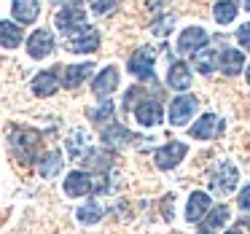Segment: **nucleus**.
Here are the masks:
<instances>
[{
    "instance_id": "f257e3e1",
    "label": "nucleus",
    "mask_w": 250,
    "mask_h": 234,
    "mask_svg": "<svg viewBox=\"0 0 250 234\" xmlns=\"http://www.w3.org/2000/svg\"><path fill=\"white\" fill-rule=\"evenodd\" d=\"M54 22L67 38H73V35H78L83 27H89L86 24V6H83L81 0H73V3H67V6L57 14Z\"/></svg>"
},
{
    "instance_id": "f03ea898",
    "label": "nucleus",
    "mask_w": 250,
    "mask_h": 234,
    "mask_svg": "<svg viewBox=\"0 0 250 234\" xmlns=\"http://www.w3.org/2000/svg\"><path fill=\"white\" fill-rule=\"evenodd\" d=\"M237 183H239V170L231 162H218L212 175H210V189L218 196H226L237 189Z\"/></svg>"
},
{
    "instance_id": "7ed1b4c3",
    "label": "nucleus",
    "mask_w": 250,
    "mask_h": 234,
    "mask_svg": "<svg viewBox=\"0 0 250 234\" xmlns=\"http://www.w3.org/2000/svg\"><path fill=\"white\" fill-rule=\"evenodd\" d=\"M153 62H156V51L151 49V46H143V49H137L135 54L129 57V62H126V67H129V73L135 78H140V81H153Z\"/></svg>"
},
{
    "instance_id": "20e7f679",
    "label": "nucleus",
    "mask_w": 250,
    "mask_h": 234,
    "mask_svg": "<svg viewBox=\"0 0 250 234\" xmlns=\"http://www.w3.org/2000/svg\"><path fill=\"white\" fill-rule=\"evenodd\" d=\"M27 54L33 60H43V57H51L54 54V33L46 27H38L30 33L27 38Z\"/></svg>"
},
{
    "instance_id": "39448f33",
    "label": "nucleus",
    "mask_w": 250,
    "mask_h": 234,
    "mask_svg": "<svg viewBox=\"0 0 250 234\" xmlns=\"http://www.w3.org/2000/svg\"><path fill=\"white\" fill-rule=\"evenodd\" d=\"M196 108H199V100L191 97V94L175 97L172 105H169V124H172V127H186V124H188V119H194Z\"/></svg>"
},
{
    "instance_id": "423d86ee",
    "label": "nucleus",
    "mask_w": 250,
    "mask_h": 234,
    "mask_svg": "<svg viewBox=\"0 0 250 234\" xmlns=\"http://www.w3.org/2000/svg\"><path fill=\"white\" fill-rule=\"evenodd\" d=\"M62 189H65L67 196H86V194H94V191H97V180L89 172H83V170H73L65 178Z\"/></svg>"
},
{
    "instance_id": "0eeeda50",
    "label": "nucleus",
    "mask_w": 250,
    "mask_h": 234,
    "mask_svg": "<svg viewBox=\"0 0 250 234\" xmlns=\"http://www.w3.org/2000/svg\"><path fill=\"white\" fill-rule=\"evenodd\" d=\"M188 153V146L186 143H167V146L156 148V153H153V162H156L159 170H172L178 167L180 162H183V156Z\"/></svg>"
},
{
    "instance_id": "6e6552de",
    "label": "nucleus",
    "mask_w": 250,
    "mask_h": 234,
    "mask_svg": "<svg viewBox=\"0 0 250 234\" xmlns=\"http://www.w3.org/2000/svg\"><path fill=\"white\" fill-rule=\"evenodd\" d=\"M67 51H73V54H92V51L100 49V33L94 27H83L78 35H73V38H67Z\"/></svg>"
},
{
    "instance_id": "1a4fd4ad",
    "label": "nucleus",
    "mask_w": 250,
    "mask_h": 234,
    "mask_svg": "<svg viewBox=\"0 0 250 234\" xmlns=\"http://www.w3.org/2000/svg\"><path fill=\"white\" fill-rule=\"evenodd\" d=\"M221 132H223V119H221V116L205 113V116H202V119L188 129V135L194 137V140H212V137H218Z\"/></svg>"
},
{
    "instance_id": "9d476101",
    "label": "nucleus",
    "mask_w": 250,
    "mask_h": 234,
    "mask_svg": "<svg viewBox=\"0 0 250 234\" xmlns=\"http://www.w3.org/2000/svg\"><path fill=\"white\" fill-rule=\"evenodd\" d=\"M207 41H210V35H207L202 27H188V30H183L180 38H178V51H180V54H191V57H194L196 51H202L207 46Z\"/></svg>"
},
{
    "instance_id": "9b49d317",
    "label": "nucleus",
    "mask_w": 250,
    "mask_h": 234,
    "mask_svg": "<svg viewBox=\"0 0 250 234\" xmlns=\"http://www.w3.org/2000/svg\"><path fill=\"white\" fill-rule=\"evenodd\" d=\"M41 143V135L33 129H22V132H14L11 135V146L19 151V156L27 159V162H33L35 159V148H38Z\"/></svg>"
},
{
    "instance_id": "f8f14e48",
    "label": "nucleus",
    "mask_w": 250,
    "mask_h": 234,
    "mask_svg": "<svg viewBox=\"0 0 250 234\" xmlns=\"http://www.w3.org/2000/svg\"><path fill=\"white\" fill-rule=\"evenodd\" d=\"M94 73V65L92 62H81V65H70V67H65L62 70V86L65 89H76V86H81L83 81H86L89 76Z\"/></svg>"
},
{
    "instance_id": "ddd939ff",
    "label": "nucleus",
    "mask_w": 250,
    "mask_h": 234,
    "mask_svg": "<svg viewBox=\"0 0 250 234\" xmlns=\"http://www.w3.org/2000/svg\"><path fill=\"white\" fill-rule=\"evenodd\" d=\"M137 140H143V137H137L135 132L124 129L121 124H110V127H105V129H103V143H105V146H110V148L129 146V143H137Z\"/></svg>"
},
{
    "instance_id": "4468645a",
    "label": "nucleus",
    "mask_w": 250,
    "mask_h": 234,
    "mask_svg": "<svg viewBox=\"0 0 250 234\" xmlns=\"http://www.w3.org/2000/svg\"><path fill=\"white\" fill-rule=\"evenodd\" d=\"M207 213H210V196H207L205 191H194V194L188 196V205H186V221L196 223V221H202Z\"/></svg>"
},
{
    "instance_id": "2eb2a0df",
    "label": "nucleus",
    "mask_w": 250,
    "mask_h": 234,
    "mask_svg": "<svg viewBox=\"0 0 250 234\" xmlns=\"http://www.w3.org/2000/svg\"><path fill=\"white\" fill-rule=\"evenodd\" d=\"M116 86H119V70H116L113 65L105 67V70L100 73V76H94V81H92V92L97 94L100 100L108 97V94L113 92Z\"/></svg>"
},
{
    "instance_id": "dca6fc26",
    "label": "nucleus",
    "mask_w": 250,
    "mask_h": 234,
    "mask_svg": "<svg viewBox=\"0 0 250 234\" xmlns=\"http://www.w3.org/2000/svg\"><path fill=\"white\" fill-rule=\"evenodd\" d=\"M11 14L19 24H33L41 14V3L38 0H14L11 3Z\"/></svg>"
},
{
    "instance_id": "f3484780",
    "label": "nucleus",
    "mask_w": 250,
    "mask_h": 234,
    "mask_svg": "<svg viewBox=\"0 0 250 234\" xmlns=\"http://www.w3.org/2000/svg\"><path fill=\"white\" fill-rule=\"evenodd\" d=\"M135 119L143 127H156L162 121V105H159V100H143L135 108Z\"/></svg>"
},
{
    "instance_id": "a211bd4d",
    "label": "nucleus",
    "mask_w": 250,
    "mask_h": 234,
    "mask_svg": "<svg viewBox=\"0 0 250 234\" xmlns=\"http://www.w3.org/2000/svg\"><path fill=\"white\" fill-rule=\"evenodd\" d=\"M92 151L89 148V132L86 129H73L70 135H67V153H70V159H76V162H81L86 153Z\"/></svg>"
},
{
    "instance_id": "6ab92c4d",
    "label": "nucleus",
    "mask_w": 250,
    "mask_h": 234,
    "mask_svg": "<svg viewBox=\"0 0 250 234\" xmlns=\"http://www.w3.org/2000/svg\"><path fill=\"white\" fill-rule=\"evenodd\" d=\"M242 65H245V54L237 49H226L218 57V67H221L223 76H239V73H242Z\"/></svg>"
},
{
    "instance_id": "aec40b11",
    "label": "nucleus",
    "mask_w": 250,
    "mask_h": 234,
    "mask_svg": "<svg viewBox=\"0 0 250 234\" xmlns=\"http://www.w3.org/2000/svg\"><path fill=\"white\" fill-rule=\"evenodd\" d=\"M60 84L62 81L57 78V70H43L33 78V92L38 94V97H51V94L60 89Z\"/></svg>"
},
{
    "instance_id": "412c9836",
    "label": "nucleus",
    "mask_w": 250,
    "mask_h": 234,
    "mask_svg": "<svg viewBox=\"0 0 250 234\" xmlns=\"http://www.w3.org/2000/svg\"><path fill=\"white\" fill-rule=\"evenodd\" d=\"M167 84L172 89H178V92H186V89L191 86V70L186 62H172L167 70Z\"/></svg>"
},
{
    "instance_id": "4be33fe9",
    "label": "nucleus",
    "mask_w": 250,
    "mask_h": 234,
    "mask_svg": "<svg viewBox=\"0 0 250 234\" xmlns=\"http://www.w3.org/2000/svg\"><path fill=\"white\" fill-rule=\"evenodd\" d=\"M218 51H212V49H202V51H196L194 54V67L202 73V76H210V73H215V67H218Z\"/></svg>"
},
{
    "instance_id": "5701e85b",
    "label": "nucleus",
    "mask_w": 250,
    "mask_h": 234,
    "mask_svg": "<svg viewBox=\"0 0 250 234\" xmlns=\"http://www.w3.org/2000/svg\"><path fill=\"white\" fill-rule=\"evenodd\" d=\"M19 43H22V27L14 22H0V46L17 49Z\"/></svg>"
},
{
    "instance_id": "b1692460",
    "label": "nucleus",
    "mask_w": 250,
    "mask_h": 234,
    "mask_svg": "<svg viewBox=\"0 0 250 234\" xmlns=\"http://www.w3.org/2000/svg\"><path fill=\"white\" fill-rule=\"evenodd\" d=\"M76 218L83 223V226H94V223H100V218H103V207H100L94 199H89L86 205H81L76 210Z\"/></svg>"
},
{
    "instance_id": "393cba45",
    "label": "nucleus",
    "mask_w": 250,
    "mask_h": 234,
    "mask_svg": "<svg viewBox=\"0 0 250 234\" xmlns=\"http://www.w3.org/2000/svg\"><path fill=\"white\" fill-rule=\"evenodd\" d=\"M38 172L43 175V178H54L57 172H60V167H62V153L60 151H49L46 156H41L38 159Z\"/></svg>"
},
{
    "instance_id": "a878e982",
    "label": "nucleus",
    "mask_w": 250,
    "mask_h": 234,
    "mask_svg": "<svg viewBox=\"0 0 250 234\" xmlns=\"http://www.w3.org/2000/svg\"><path fill=\"white\" fill-rule=\"evenodd\" d=\"M212 17H215L218 24H231L237 19V3H231V0H218L215 8H212Z\"/></svg>"
},
{
    "instance_id": "bb28decb",
    "label": "nucleus",
    "mask_w": 250,
    "mask_h": 234,
    "mask_svg": "<svg viewBox=\"0 0 250 234\" xmlns=\"http://www.w3.org/2000/svg\"><path fill=\"white\" fill-rule=\"evenodd\" d=\"M110 116H113V103H110V97H103L97 108L89 110V119H92L94 124H103V121L110 119Z\"/></svg>"
},
{
    "instance_id": "cd10ccee",
    "label": "nucleus",
    "mask_w": 250,
    "mask_h": 234,
    "mask_svg": "<svg viewBox=\"0 0 250 234\" xmlns=\"http://www.w3.org/2000/svg\"><path fill=\"white\" fill-rule=\"evenodd\" d=\"M175 27V14H164L162 19H156V22L151 24V33L156 35V38H167L169 33H172Z\"/></svg>"
},
{
    "instance_id": "c85d7f7f",
    "label": "nucleus",
    "mask_w": 250,
    "mask_h": 234,
    "mask_svg": "<svg viewBox=\"0 0 250 234\" xmlns=\"http://www.w3.org/2000/svg\"><path fill=\"white\" fill-rule=\"evenodd\" d=\"M226 221H229V207L226 205H215V210L205 218V226L207 229H218V226H223Z\"/></svg>"
},
{
    "instance_id": "c756f323",
    "label": "nucleus",
    "mask_w": 250,
    "mask_h": 234,
    "mask_svg": "<svg viewBox=\"0 0 250 234\" xmlns=\"http://www.w3.org/2000/svg\"><path fill=\"white\" fill-rule=\"evenodd\" d=\"M116 6H119V0H89V8H92L94 14H100V17H103V14H110Z\"/></svg>"
},
{
    "instance_id": "7c9ffc66",
    "label": "nucleus",
    "mask_w": 250,
    "mask_h": 234,
    "mask_svg": "<svg viewBox=\"0 0 250 234\" xmlns=\"http://www.w3.org/2000/svg\"><path fill=\"white\" fill-rule=\"evenodd\" d=\"M140 97H146V92H143V89H137V86H135V89H129V92L124 94V108H126V110H135L137 105L143 103Z\"/></svg>"
},
{
    "instance_id": "2f4dec72",
    "label": "nucleus",
    "mask_w": 250,
    "mask_h": 234,
    "mask_svg": "<svg viewBox=\"0 0 250 234\" xmlns=\"http://www.w3.org/2000/svg\"><path fill=\"white\" fill-rule=\"evenodd\" d=\"M237 41H239L242 49H250V22H245L242 27L237 30Z\"/></svg>"
},
{
    "instance_id": "473e14b6",
    "label": "nucleus",
    "mask_w": 250,
    "mask_h": 234,
    "mask_svg": "<svg viewBox=\"0 0 250 234\" xmlns=\"http://www.w3.org/2000/svg\"><path fill=\"white\" fill-rule=\"evenodd\" d=\"M237 205H239V210L250 213V183L245 186L242 191H239V196H237Z\"/></svg>"
},
{
    "instance_id": "72a5a7b5",
    "label": "nucleus",
    "mask_w": 250,
    "mask_h": 234,
    "mask_svg": "<svg viewBox=\"0 0 250 234\" xmlns=\"http://www.w3.org/2000/svg\"><path fill=\"white\" fill-rule=\"evenodd\" d=\"M167 3H169V0H148L146 6H148V11H156V14H162L164 8H167Z\"/></svg>"
},
{
    "instance_id": "f704fd0d",
    "label": "nucleus",
    "mask_w": 250,
    "mask_h": 234,
    "mask_svg": "<svg viewBox=\"0 0 250 234\" xmlns=\"http://www.w3.org/2000/svg\"><path fill=\"white\" fill-rule=\"evenodd\" d=\"M239 3H242V8H245V11H250V0H239Z\"/></svg>"
},
{
    "instance_id": "c9c22d12",
    "label": "nucleus",
    "mask_w": 250,
    "mask_h": 234,
    "mask_svg": "<svg viewBox=\"0 0 250 234\" xmlns=\"http://www.w3.org/2000/svg\"><path fill=\"white\" fill-rule=\"evenodd\" d=\"M226 234H242V232H239V229H229Z\"/></svg>"
},
{
    "instance_id": "e433bc0d",
    "label": "nucleus",
    "mask_w": 250,
    "mask_h": 234,
    "mask_svg": "<svg viewBox=\"0 0 250 234\" xmlns=\"http://www.w3.org/2000/svg\"><path fill=\"white\" fill-rule=\"evenodd\" d=\"M199 234H215V232H212V229H202Z\"/></svg>"
},
{
    "instance_id": "4c0bfd02",
    "label": "nucleus",
    "mask_w": 250,
    "mask_h": 234,
    "mask_svg": "<svg viewBox=\"0 0 250 234\" xmlns=\"http://www.w3.org/2000/svg\"><path fill=\"white\" fill-rule=\"evenodd\" d=\"M242 226H248V229H250V218H248V221H245V223H242Z\"/></svg>"
},
{
    "instance_id": "58836bf2",
    "label": "nucleus",
    "mask_w": 250,
    "mask_h": 234,
    "mask_svg": "<svg viewBox=\"0 0 250 234\" xmlns=\"http://www.w3.org/2000/svg\"><path fill=\"white\" fill-rule=\"evenodd\" d=\"M248 84H250V65H248Z\"/></svg>"
}]
</instances>
